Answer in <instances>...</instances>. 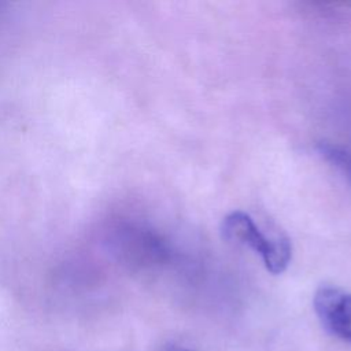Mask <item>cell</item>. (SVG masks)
<instances>
[{"label":"cell","instance_id":"1","mask_svg":"<svg viewBox=\"0 0 351 351\" xmlns=\"http://www.w3.org/2000/svg\"><path fill=\"white\" fill-rule=\"evenodd\" d=\"M221 232L225 240L250 247L258 252L266 266L273 274L282 273L292 255L291 243L284 236L265 234L255 221L244 211L229 213L221 223Z\"/></svg>","mask_w":351,"mask_h":351},{"label":"cell","instance_id":"4","mask_svg":"<svg viewBox=\"0 0 351 351\" xmlns=\"http://www.w3.org/2000/svg\"><path fill=\"white\" fill-rule=\"evenodd\" d=\"M184 351H186V350H184Z\"/></svg>","mask_w":351,"mask_h":351},{"label":"cell","instance_id":"3","mask_svg":"<svg viewBox=\"0 0 351 351\" xmlns=\"http://www.w3.org/2000/svg\"><path fill=\"white\" fill-rule=\"evenodd\" d=\"M318 151L325 160H328L329 163L340 169L344 174H347V177L351 178V152L350 151L328 143H321L318 145Z\"/></svg>","mask_w":351,"mask_h":351},{"label":"cell","instance_id":"2","mask_svg":"<svg viewBox=\"0 0 351 351\" xmlns=\"http://www.w3.org/2000/svg\"><path fill=\"white\" fill-rule=\"evenodd\" d=\"M314 310L328 332L351 343V292L322 287L314 295Z\"/></svg>","mask_w":351,"mask_h":351}]
</instances>
